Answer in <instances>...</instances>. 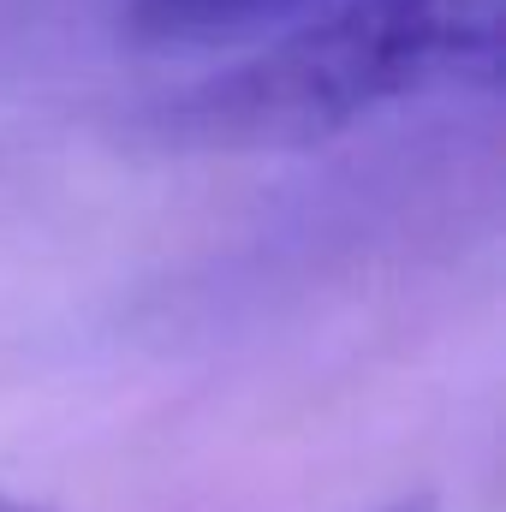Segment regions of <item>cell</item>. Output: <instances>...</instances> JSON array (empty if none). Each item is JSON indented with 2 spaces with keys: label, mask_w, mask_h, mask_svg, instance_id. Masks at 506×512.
Masks as SVG:
<instances>
[{
  "label": "cell",
  "mask_w": 506,
  "mask_h": 512,
  "mask_svg": "<svg viewBox=\"0 0 506 512\" xmlns=\"http://www.w3.org/2000/svg\"><path fill=\"white\" fill-rule=\"evenodd\" d=\"M501 0H334L191 84L167 131L197 149H304L387 108L495 90Z\"/></svg>",
  "instance_id": "6da1fadb"
},
{
  "label": "cell",
  "mask_w": 506,
  "mask_h": 512,
  "mask_svg": "<svg viewBox=\"0 0 506 512\" xmlns=\"http://www.w3.org/2000/svg\"><path fill=\"white\" fill-rule=\"evenodd\" d=\"M334 0H126V30L143 48H221L268 36Z\"/></svg>",
  "instance_id": "7a4b0ae2"
},
{
  "label": "cell",
  "mask_w": 506,
  "mask_h": 512,
  "mask_svg": "<svg viewBox=\"0 0 506 512\" xmlns=\"http://www.w3.org/2000/svg\"><path fill=\"white\" fill-rule=\"evenodd\" d=\"M387 512H441V507H435L429 495H411V501H393V507H387Z\"/></svg>",
  "instance_id": "3957f363"
},
{
  "label": "cell",
  "mask_w": 506,
  "mask_h": 512,
  "mask_svg": "<svg viewBox=\"0 0 506 512\" xmlns=\"http://www.w3.org/2000/svg\"><path fill=\"white\" fill-rule=\"evenodd\" d=\"M0 512H42V507H30V501H18V495H6V489H0Z\"/></svg>",
  "instance_id": "277c9868"
}]
</instances>
